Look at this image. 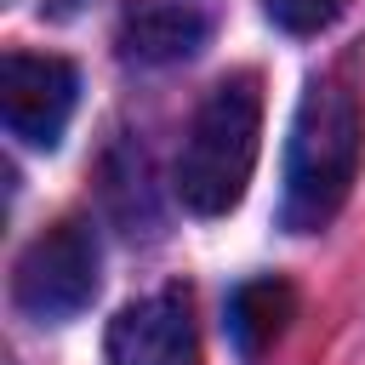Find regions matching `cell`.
<instances>
[{
  "label": "cell",
  "mask_w": 365,
  "mask_h": 365,
  "mask_svg": "<svg viewBox=\"0 0 365 365\" xmlns=\"http://www.w3.org/2000/svg\"><path fill=\"white\" fill-rule=\"evenodd\" d=\"M359 154H365V114H359L354 91L342 80H314L297 103L291 143H285L279 222L291 234L325 228L359 177Z\"/></svg>",
  "instance_id": "cell-1"
},
{
  "label": "cell",
  "mask_w": 365,
  "mask_h": 365,
  "mask_svg": "<svg viewBox=\"0 0 365 365\" xmlns=\"http://www.w3.org/2000/svg\"><path fill=\"white\" fill-rule=\"evenodd\" d=\"M262 143V86L257 74H228L205 91V103L188 120L182 154H177V200L194 217H222L245 200V182L257 171Z\"/></svg>",
  "instance_id": "cell-2"
},
{
  "label": "cell",
  "mask_w": 365,
  "mask_h": 365,
  "mask_svg": "<svg viewBox=\"0 0 365 365\" xmlns=\"http://www.w3.org/2000/svg\"><path fill=\"white\" fill-rule=\"evenodd\" d=\"M11 297L29 319H74L97 297V234L86 222L46 228L11 274Z\"/></svg>",
  "instance_id": "cell-3"
},
{
  "label": "cell",
  "mask_w": 365,
  "mask_h": 365,
  "mask_svg": "<svg viewBox=\"0 0 365 365\" xmlns=\"http://www.w3.org/2000/svg\"><path fill=\"white\" fill-rule=\"evenodd\" d=\"M74 103H80L74 63H63L51 51H6L0 108H6L11 137H23L29 148H57V137L74 120Z\"/></svg>",
  "instance_id": "cell-4"
},
{
  "label": "cell",
  "mask_w": 365,
  "mask_h": 365,
  "mask_svg": "<svg viewBox=\"0 0 365 365\" xmlns=\"http://www.w3.org/2000/svg\"><path fill=\"white\" fill-rule=\"evenodd\" d=\"M108 365H200L188 291L165 285L154 297L125 302L108 325Z\"/></svg>",
  "instance_id": "cell-5"
},
{
  "label": "cell",
  "mask_w": 365,
  "mask_h": 365,
  "mask_svg": "<svg viewBox=\"0 0 365 365\" xmlns=\"http://www.w3.org/2000/svg\"><path fill=\"white\" fill-rule=\"evenodd\" d=\"M217 29V0H125L120 6V51L131 63L165 68L188 63Z\"/></svg>",
  "instance_id": "cell-6"
},
{
  "label": "cell",
  "mask_w": 365,
  "mask_h": 365,
  "mask_svg": "<svg viewBox=\"0 0 365 365\" xmlns=\"http://www.w3.org/2000/svg\"><path fill=\"white\" fill-rule=\"evenodd\" d=\"M291 314H297V291L285 279L234 285V297H228V342H234V354L240 359H262L279 342V331L291 325Z\"/></svg>",
  "instance_id": "cell-7"
},
{
  "label": "cell",
  "mask_w": 365,
  "mask_h": 365,
  "mask_svg": "<svg viewBox=\"0 0 365 365\" xmlns=\"http://www.w3.org/2000/svg\"><path fill=\"white\" fill-rule=\"evenodd\" d=\"M262 11L285 34H319V29H331L348 11V0H262Z\"/></svg>",
  "instance_id": "cell-8"
}]
</instances>
